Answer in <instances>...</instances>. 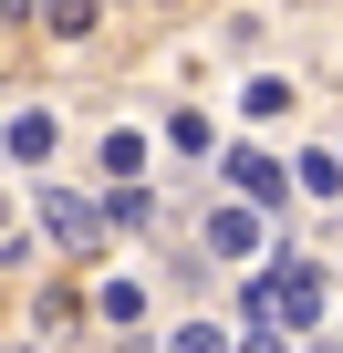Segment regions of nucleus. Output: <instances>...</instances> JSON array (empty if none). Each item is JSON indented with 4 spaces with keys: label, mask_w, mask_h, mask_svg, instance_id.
I'll list each match as a JSON object with an SVG mask.
<instances>
[{
    "label": "nucleus",
    "mask_w": 343,
    "mask_h": 353,
    "mask_svg": "<svg viewBox=\"0 0 343 353\" xmlns=\"http://www.w3.org/2000/svg\"><path fill=\"white\" fill-rule=\"evenodd\" d=\"M302 188L312 198H343V156H302Z\"/></svg>",
    "instance_id": "nucleus-8"
},
{
    "label": "nucleus",
    "mask_w": 343,
    "mask_h": 353,
    "mask_svg": "<svg viewBox=\"0 0 343 353\" xmlns=\"http://www.w3.org/2000/svg\"><path fill=\"white\" fill-rule=\"evenodd\" d=\"M135 166H146V135H135V125H115V135H104V176H115V188H125Z\"/></svg>",
    "instance_id": "nucleus-5"
},
{
    "label": "nucleus",
    "mask_w": 343,
    "mask_h": 353,
    "mask_svg": "<svg viewBox=\"0 0 343 353\" xmlns=\"http://www.w3.org/2000/svg\"><path fill=\"white\" fill-rule=\"evenodd\" d=\"M229 188H239V208H281V198H291V176H281L260 145H239V156H229Z\"/></svg>",
    "instance_id": "nucleus-1"
},
{
    "label": "nucleus",
    "mask_w": 343,
    "mask_h": 353,
    "mask_svg": "<svg viewBox=\"0 0 343 353\" xmlns=\"http://www.w3.org/2000/svg\"><path fill=\"white\" fill-rule=\"evenodd\" d=\"M208 250H219V260H250V250H260V219H250L239 198H229V208H208Z\"/></svg>",
    "instance_id": "nucleus-3"
},
{
    "label": "nucleus",
    "mask_w": 343,
    "mask_h": 353,
    "mask_svg": "<svg viewBox=\"0 0 343 353\" xmlns=\"http://www.w3.org/2000/svg\"><path fill=\"white\" fill-rule=\"evenodd\" d=\"M322 353H343V343H322Z\"/></svg>",
    "instance_id": "nucleus-10"
},
{
    "label": "nucleus",
    "mask_w": 343,
    "mask_h": 353,
    "mask_svg": "<svg viewBox=\"0 0 343 353\" xmlns=\"http://www.w3.org/2000/svg\"><path fill=\"white\" fill-rule=\"evenodd\" d=\"M271 312L281 322H322V270H271Z\"/></svg>",
    "instance_id": "nucleus-2"
},
{
    "label": "nucleus",
    "mask_w": 343,
    "mask_h": 353,
    "mask_svg": "<svg viewBox=\"0 0 343 353\" xmlns=\"http://www.w3.org/2000/svg\"><path fill=\"white\" fill-rule=\"evenodd\" d=\"M42 219H52V239H63V250H94V208H84V198L42 188Z\"/></svg>",
    "instance_id": "nucleus-4"
},
{
    "label": "nucleus",
    "mask_w": 343,
    "mask_h": 353,
    "mask_svg": "<svg viewBox=\"0 0 343 353\" xmlns=\"http://www.w3.org/2000/svg\"><path fill=\"white\" fill-rule=\"evenodd\" d=\"M11 156L42 166V156H52V114H11Z\"/></svg>",
    "instance_id": "nucleus-7"
},
{
    "label": "nucleus",
    "mask_w": 343,
    "mask_h": 353,
    "mask_svg": "<svg viewBox=\"0 0 343 353\" xmlns=\"http://www.w3.org/2000/svg\"><path fill=\"white\" fill-rule=\"evenodd\" d=\"M166 353H239L219 322H177V332H166Z\"/></svg>",
    "instance_id": "nucleus-6"
},
{
    "label": "nucleus",
    "mask_w": 343,
    "mask_h": 353,
    "mask_svg": "<svg viewBox=\"0 0 343 353\" xmlns=\"http://www.w3.org/2000/svg\"><path fill=\"white\" fill-rule=\"evenodd\" d=\"M239 353H291V343H281V322H250V332H239Z\"/></svg>",
    "instance_id": "nucleus-9"
}]
</instances>
